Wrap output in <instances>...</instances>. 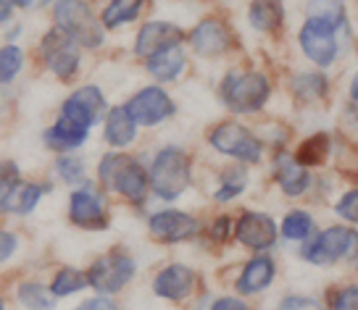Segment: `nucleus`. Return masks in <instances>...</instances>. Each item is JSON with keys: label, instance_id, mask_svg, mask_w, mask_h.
<instances>
[{"label": "nucleus", "instance_id": "obj_21", "mask_svg": "<svg viewBox=\"0 0 358 310\" xmlns=\"http://www.w3.org/2000/svg\"><path fill=\"white\" fill-rule=\"evenodd\" d=\"M87 134L90 129L85 126H79V124L69 121V119H58L48 132H45V145L50 147V150H77L82 145L87 142Z\"/></svg>", "mask_w": 358, "mask_h": 310}, {"label": "nucleus", "instance_id": "obj_9", "mask_svg": "<svg viewBox=\"0 0 358 310\" xmlns=\"http://www.w3.org/2000/svg\"><path fill=\"white\" fill-rule=\"evenodd\" d=\"M69 219L82 229H106V202L95 187H79L69 200Z\"/></svg>", "mask_w": 358, "mask_h": 310}, {"label": "nucleus", "instance_id": "obj_16", "mask_svg": "<svg viewBox=\"0 0 358 310\" xmlns=\"http://www.w3.org/2000/svg\"><path fill=\"white\" fill-rule=\"evenodd\" d=\"M235 234L250 250H266L277 239V223L271 221L266 213H243Z\"/></svg>", "mask_w": 358, "mask_h": 310}, {"label": "nucleus", "instance_id": "obj_7", "mask_svg": "<svg viewBox=\"0 0 358 310\" xmlns=\"http://www.w3.org/2000/svg\"><path fill=\"white\" fill-rule=\"evenodd\" d=\"M134 276V260L129 255L111 253L101 258L98 263H92L90 268V287L103 295H113L129 284V279Z\"/></svg>", "mask_w": 358, "mask_h": 310}, {"label": "nucleus", "instance_id": "obj_4", "mask_svg": "<svg viewBox=\"0 0 358 310\" xmlns=\"http://www.w3.org/2000/svg\"><path fill=\"white\" fill-rule=\"evenodd\" d=\"M56 22L58 29L69 34L77 45L85 47H101L103 45V22L95 19L85 0H61L56 3Z\"/></svg>", "mask_w": 358, "mask_h": 310}, {"label": "nucleus", "instance_id": "obj_41", "mask_svg": "<svg viewBox=\"0 0 358 310\" xmlns=\"http://www.w3.org/2000/svg\"><path fill=\"white\" fill-rule=\"evenodd\" d=\"M308 308H316V302L313 300H303V297H290L282 302V310H308Z\"/></svg>", "mask_w": 358, "mask_h": 310}, {"label": "nucleus", "instance_id": "obj_28", "mask_svg": "<svg viewBox=\"0 0 358 310\" xmlns=\"http://www.w3.org/2000/svg\"><path fill=\"white\" fill-rule=\"evenodd\" d=\"M90 284V279L77 271V268H61L53 279V284H50V292H53V297H69V295H74L79 289H85Z\"/></svg>", "mask_w": 358, "mask_h": 310}, {"label": "nucleus", "instance_id": "obj_18", "mask_svg": "<svg viewBox=\"0 0 358 310\" xmlns=\"http://www.w3.org/2000/svg\"><path fill=\"white\" fill-rule=\"evenodd\" d=\"M192 287H195V274L179 263L164 268L153 281V292L164 300H185L192 292Z\"/></svg>", "mask_w": 358, "mask_h": 310}, {"label": "nucleus", "instance_id": "obj_2", "mask_svg": "<svg viewBox=\"0 0 358 310\" xmlns=\"http://www.w3.org/2000/svg\"><path fill=\"white\" fill-rule=\"evenodd\" d=\"M190 184V158L179 147H164L153 158L150 189L161 200H177Z\"/></svg>", "mask_w": 358, "mask_h": 310}, {"label": "nucleus", "instance_id": "obj_24", "mask_svg": "<svg viewBox=\"0 0 358 310\" xmlns=\"http://www.w3.org/2000/svg\"><path fill=\"white\" fill-rule=\"evenodd\" d=\"M306 11H308L311 22L332 27L335 32L345 27V3L343 0H311Z\"/></svg>", "mask_w": 358, "mask_h": 310}, {"label": "nucleus", "instance_id": "obj_15", "mask_svg": "<svg viewBox=\"0 0 358 310\" xmlns=\"http://www.w3.org/2000/svg\"><path fill=\"white\" fill-rule=\"evenodd\" d=\"M190 43L201 56H219V53H227L232 47L235 34H232V29L224 22L206 19V22H201L192 29Z\"/></svg>", "mask_w": 358, "mask_h": 310}, {"label": "nucleus", "instance_id": "obj_11", "mask_svg": "<svg viewBox=\"0 0 358 310\" xmlns=\"http://www.w3.org/2000/svg\"><path fill=\"white\" fill-rule=\"evenodd\" d=\"M127 108H129V113L134 116L137 124L156 126V124H161L174 113V103L161 87H145L127 103Z\"/></svg>", "mask_w": 358, "mask_h": 310}, {"label": "nucleus", "instance_id": "obj_37", "mask_svg": "<svg viewBox=\"0 0 358 310\" xmlns=\"http://www.w3.org/2000/svg\"><path fill=\"white\" fill-rule=\"evenodd\" d=\"M74 310H119V308H116V302L108 297H92V300H87V302H82V305Z\"/></svg>", "mask_w": 358, "mask_h": 310}, {"label": "nucleus", "instance_id": "obj_44", "mask_svg": "<svg viewBox=\"0 0 358 310\" xmlns=\"http://www.w3.org/2000/svg\"><path fill=\"white\" fill-rule=\"evenodd\" d=\"M13 3H16V6H22V8H29L34 0H13Z\"/></svg>", "mask_w": 358, "mask_h": 310}, {"label": "nucleus", "instance_id": "obj_19", "mask_svg": "<svg viewBox=\"0 0 358 310\" xmlns=\"http://www.w3.org/2000/svg\"><path fill=\"white\" fill-rule=\"evenodd\" d=\"M43 192V184H27V182H8V184H3V192H0L3 213L24 216V213L34 211V205L40 202Z\"/></svg>", "mask_w": 358, "mask_h": 310}, {"label": "nucleus", "instance_id": "obj_38", "mask_svg": "<svg viewBox=\"0 0 358 310\" xmlns=\"http://www.w3.org/2000/svg\"><path fill=\"white\" fill-rule=\"evenodd\" d=\"M211 310H250L243 302V300H237V297H222V300H216L211 305Z\"/></svg>", "mask_w": 358, "mask_h": 310}, {"label": "nucleus", "instance_id": "obj_10", "mask_svg": "<svg viewBox=\"0 0 358 310\" xmlns=\"http://www.w3.org/2000/svg\"><path fill=\"white\" fill-rule=\"evenodd\" d=\"M43 53H45V58H48L50 71H53L58 79H71L74 77V71L79 68L77 43H74L69 34L61 32V29L45 34Z\"/></svg>", "mask_w": 358, "mask_h": 310}, {"label": "nucleus", "instance_id": "obj_39", "mask_svg": "<svg viewBox=\"0 0 358 310\" xmlns=\"http://www.w3.org/2000/svg\"><path fill=\"white\" fill-rule=\"evenodd\" d=\"M229 229H232V221L227 219V216H222V219H216L213 221V229H211V234H213V239H227L229 237Z\"/></svg>", "mask_w": 358, "mask_h": 310}, {"label": "nucleus", "instance_id": "obj_22", "mask_svg": "<svg viewBox=\"0 0 358 310\" xmlns=\"http://www.w3.org/2000/svg\"><path fill=\"white\" fill-rule=\"evenodd\" d=\"M271 279H274V263L264 255L253 258L237 279V292L240 295H258L261 289H266L271 284Z\"/></svg>", "mask_w": 358, "mask_h": 310}, {"label": "nucleus", "instance_id": "obj_29", "mask_svg": "<svg viewBox=\"0 0 358 310\" xmlns=\"http://www.w3.org/2000/svg\"><path fill=\"white\" fill-rule=\"evenodd\" d=\"M327 153H329V137H327V134H313L311 140L303 142L301 153H298V161H301L306 168L319 166L327 158Z\"/></svg>", "mask_w": 358, "mask_h": 310}, {"label": "nucleus", "instance_id": "obj_1", "mask_svg": "<svg viewBox=\"0 0 358 310\" xmlns=\"http://www.w3.org/2000/svg\"><path fill=\"white\" fill-rule=\"evenodd\" d=\"M98 177L101 184L108 187L111 192H119L132 202H140L145 198L148 187H150V179L143 171V166L124 153H108L98 166Z\"/></svg>", "mask_w": 358, "mask_h": 310}, {"label": "nucleus", "instance_id": "obj_14", "mask_svg": "<svg viewBox=\"0 0 358 310\" xmlns=\"http://www.w3.org/2000/svg\"><path fill=\"white\" fill-rule=\"evenodd\" d=\"M182 29L177 24H169V22H150L145 24L140 34H137V43H134V53L140 58H153L156 53L166 50L171 45L182 43Z\"/></svg>", "mask_w": 358, "mask_h": 310}, {"label": "nucleus", "instance_id": "obj_33", "mask_svg": "<svg viewBox=\"0 0 358 310\" xmlns=\"http://www.w3.org/2000/svg\"><path fill=\"white\" fill-rule=\"evenodd\" d=\"M56 171H58V177L64 179V182H69V184H79V182L85 179V166H82V161H74V158H69V155L58 158Z\"/></svg>", "mask_w": 358, "mask_h": 310}, {"label": "nucleus", "instance_id": "obj_26", "mask_svg": "<svg viewBox=\"0 0 358 310\" xmlns=\"http://www.w3.org/2000/svg\"><path fill=\"white\" fill-rule=\"evenodd\" d=\"M250 24L256 27L258 32H274L282 24V8L277 0H256L250 6V13H248Z\"/></svg>", "mask_w": 358, "mask_h": 310}, {"label": "nucleus", "instance_id": "obj_17", "mask_svg": "<svg viewBox=\"0 0 358 310\" xmlns=\"http://www.w3.org/2000/svg\"><path fill=\"white\" fill-rule=\"evenodd\" d=\"M274 177L280 182V187L285 195L290 198H298L303 195L308 184H311V177H308V168L303 166L298 158H292L287 153H280L274 158Z\"/></svg>", "mask_w": 358, "mask_h": 310}, {"label": "nucleus", "instance_id": "obj_6", "mask_svg": "<svg viewBox=\"0 0 358 310\" xmlns=\"http://www.w3.org/2000/svg\"><path fill=\"white\" fill-rule=\"evenodd\" d=\"M213 150H219L224 155H232L243 163H258L261 161V142H258L253 134L248 132L243 124L235 121H224L208 137Z\"/></svg>", "mask_w": 358, "mask_h": 310}, {"label": "nucleus", "instance_id": "obj_5", "mask_svg": "<svg viewBox=\"0 0 358 310\" xmlns=\"http://www.w3.org/2000/svg\"><path fill=\"white\" fill-rule=\"evenodd\" d=\"M268 79L258 71L227 74L222 82V100L235 113H256L268 100Z\"/></svg>", "mask_w": 358, "mask_h": 310}, {"label": "nucleus", "instance_id": "obj_36", "mask_svg": "<svg viewBox=\"0 0 358 310\" xmlns=\"http://www.w3.org/2000/svg\"><path fill=\"white\" fill-rule=\"evenodd\" d=\"M332 310H358V287L356 284H350V287L337 292L335 302H332Z\"/></svg>", "mask_w": 358, "mask_h": 310}, {"label": "nucleus", "instance_id": "obj_25", "mask_svg": "<svg viewBox=\"0 0 358 310\" xmlns=\"http://www.w3.org/2000/svg\"><path fill=\"white\" fill-rule=\"evenodd\" d=\"M143 6H145V0H111L101 16L103 27L106 29H116L122 24L134 22L140 16V11H143Z\"/></svg>", "mask_w": 358, "mask_h": 310}, {"label": "nucleus", "instance_id": "obj_12", "mask_svg": "<svg viewBox=\"0 0 358 310\" xmlns=\"http://www.w3.org/2000/svg\"><path fill=\"white\" fill-rule=\"evenodd\" d=\"M148 229H150V234L156 237L158 242H185V239H192L198 234L201 223L195 221L190 213L161 211L150 216Z\"/></svg>", "mask_w": 358, "mask_h": 310}, {"label": "nucleus", "instance_id": "obj_23", "mask_svg": "<svg viewBox=\"0 0 358 310\" xmlns=\"http://www.w3.org/2000/svg\"><path fill=\"white\" fill-rule=\"evenodd\" d=\"M182 68H185V53H182L179 45H171L166 50L156 53L153 58H148V71H150V77L158 79V82H171V79H177L179 74H182Z\"/></svg>", "mask_w": 358, "mask_h": 310}, {"label": "nucleus", "instance_id": "obj_43", "mask_svg": "<svg viewBox=\"0 0 358 310\" xmlns=\"http://www.w3.org/2000/svg\"><path fill=\"white\" fill-rule=\"evenodd\" d=\"M350 98L358 103V74L353 77V82H350Z\"/></svg>", "mask_w": 358, "mask_h": 310}, {"label": "nucleus", "instance_id": "obj_20", "mask_svg": "<svg viewBox=\"0 0 358 310\" xmlns=\"http://www.w3.org/2000/svg\"><path fill=\"white\" fill-rule=\"evenodd\" d=\"M103 134H106L108 145H113V147H127V145H132L134 134H137V121H134V116L129 113L127 105H119V108H111V111H108Z\"/></svg>", "mask_w": 358, "mask_h": 310}, {"label": "nucleus", "instance_id": "obj_13", "mask_svg": "<svg viewBox=\"0 0 358 310\" xmlns=\"http://www.w3.org/2000/svg\"><path fill=\"white\" fill-rule=\"evenodd\" d=\"M103 111H106V100H103V92L98 87H82L77 89L71 98L64 103V108H61V116L69 119V121L79 124V126H85L90 129L92 124L101 121Z\"/></svg>", "mask_w": 358, "mask_h": 310}, {"label": "nucleus", "instance_id": "obj_35", "mask_svg": "<svg viewBox=\"0 0 358 310\" xmlns=\"http://www.w3.org/2000/svg\"><path fill=\"white\" fill-rule=\"evenodd\" d=\"M337 216H343L350 223H358V189H350V192H345L340 198V202H337Z\"/></svg>", "mask_w": 358, "mask_h": 310}, {"label": "nucleus", "instance_id": "obj_32", "mask_svg": "<svg viewBox=\"0 0 358 310\" xmlns=\"http://www.w3.org/2000/svg\"><path fill=\"white\" fill-rule=\"evenodd\" d=\"M295 92L306 100L322 98L327 92V79L322 74H301V77L295 79Z\"/></svg>", "mask_w": 358, "mask_h": 310}, {"label": "nucleus", "instance_id": "obj_8", "mask_svg": "<svg viewBox=\"0 0 358 310\" xmlns=\"http://www.w3.org/2000/svg\"><path fill=\"white\" fill-rule=\"evenodd\" d=\"M301 47L316 66H332L337 58V50H340L335 29L319 22H311V19L301 29Z\"/></svg>", "mask_w": 358, "mask_h": 310}, {"label": "nucleus", "instance_id": "obj_40", "mask_svg": "<svg viewBox=\"0 0 358 310\" xmlns=\"http://www.w3.org/2000/svg\"><path fill=\"white\" fill-rule=\"evenodd\" d=\"M0 242H3V253H0V258L8 260V258L16 253V237H13L11 232H3L0 234Z\"/></svg>", "mask_w": 358, "mask_h": 310}, {"label": "nucleus", "instance_id": "obj_34", "mask_svg": "<svg viewBox=\"0 0 358 310\" xmlns=\"http://www.w3.org/2000/svg\"><path fill=\"white\" fill-rule=\"evenodd\" d=\"M245 192V174L243 171H235V174H227V179H224L222 189L216 192V200H232L237 198V195H243Z\"/></svg>", "mask_w": 358, "mask_h": 310}, {"label": "nucleus", "instance_id": "obj_3", "mask_svg": "<svg viewBox=\"0 0 358 310\" xmlns=\"http://www.w3.org/2000/svg\"><path fill=\"white\" fill-rule=\"evenodd\" d=\"M303 258L316 266H329L337 260L358 266V232L345 226H332L303 247Z\"/></svg>", "mask_w": 358, "mask_h": 310}, {"label": "nucleus", "instance_id": "obj_31", "mask_svg": "<svg viewBox=\"0 0 358 310\" xmlns=\"http://www.w3.org/2000/svg\"><path fill=\"white\" fill-rule=\"evenodd\" d=\"M313 229V221L311 216L306 211H292L285 216V221H282V234L287 237V239H306Z\"/></svg>", "mask_w": 358, "mask_h": 310}, {"label": "nucleus", "instance_id": "obj_30", "mask_svg": "<svg viewBox=\"0 0 358 310\" xmlns=\"http://www.w3.org/2000/svg\"><path fill=\"white\" fill-rule=\"evenodd\" d=\"M24 66V53L22 47H16V45H6L3 50H0V79H3V84H11L16 74L22 71Z\"/></svg>", "mask_w": 358, "mask_h": 310}, {"label": "nucleus", "instance_id": "obj_27", "mask_svg": "<svg viewBox=\"0 0 358 310\" xmlns=\"http://www.w3.org/2000/svg\"><path fill=\"white\" fill-rule=\"evenodd\" d=\"M19 300L27 310H50L53 308V292L37 281H24L19 287Z\"/></svg>", "mask_w": 358, "mask_h": 310}, {"label": "nucleus", "instance_id": "obj_42", "mask_svg": "<svg viewBox=\"0 0 358 310\" xmlns=\"http://www.w3.org/2000/svg\"><path fill=\"white\" fill-rule=\"evenodd\" d=\"M3 8H0V22H11V8H13V0H0Z\"/></svg>", "mask_w": 358, "mask_h": 310}]
</instances>
